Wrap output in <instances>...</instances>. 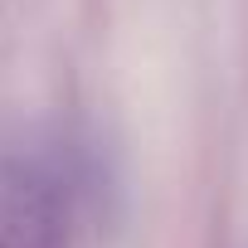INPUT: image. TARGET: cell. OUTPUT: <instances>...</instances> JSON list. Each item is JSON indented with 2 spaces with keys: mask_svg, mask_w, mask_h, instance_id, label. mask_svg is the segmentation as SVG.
I'll use <instances>...</instances> for the list:
<instances>
[{
  "mask_svg": "<svg viewBox=\"0 0 248 248\" xmlns=\"http://www.w3.org/2000/svg\"><path fill=\"white\" fill-rule=\"evenodd\" d=\"M73 170L39 146H0V248H68Z\"/></svg>",
  "mask_w": 248,
  "mask_h": 248,
  "instance_id": "obj_1",
  "label": "cell"
}]
</instances>
